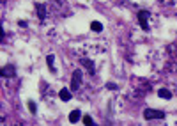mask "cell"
<instances>
[{"label": "cell", "mask_w": 177, "mask_h": 126, "mask_svg": "<svg viewBox=\"0 0 177 126\" xmlns=\"http://www.w3.org/2000/svg\"><path fill=\"white\" fill-rule=\"evenodd\" d=\"M143 117H145V119H163V117H165V114H163L161 110L147 109L145 112H143Z\"/></svg>", "instance_id": "6da1fadb"}, {"label": "cell", "mask_w": 177, "mask_h": 126, "mask_svg": "<svg viewBox=\"0 0 177 126\" xmlns=\"http://www.w3.org/2000/svg\"><path fill=\"white\" fill-rule=\"evenodd\" d=\"M80 84H82V71H75L71 78V91H78Z\"/></svg>", "instance_id": "7a4b0ae2"}, {"label": "cell", "mask_w": 177, "mask_h": 126, "mask_svg": "<svg viewBox=\"0 0 177 126\" xmlns=\"http://www.w3.org/2000/svg\"><path fill=\"white\" fill-rule=\"evenodd\" d=\"M147 20H149V13H147V11H140V13H138V21H140V25H142L143 30H149Z\"/></svg>", "instance_id": "3957f363"}, {"label": "cell", "mask_w": 177, "mask_h": 126, "mask_svg": "<svg viewBox=\"0 0 177 126\" xmlns=\"http://www.w3.org/2000/svg\"><path fill=\"white\" fill-rule=\"evenodd\" d=\"M80 64L87 67L90 75H92L94 71H96V66H94V62H92V60H90V59H87V57H82V59H80Z\"/></svg>", "instance_id": "277c9868"}, {"label": "cell", "mask_w": 177, "mask_h": 126, "mask_svg": "<svg viewBox=\"0 0 177 126\" xmlns=\"http://www.w3.org/2000/svg\"><path fill=\"white\" fill-rule=\"evenodd\" d=\"M35 9H37V16H39V20H44V18H46V7H44L42 4H35Z\"/></svg>", "instance_id": "5b68a950"}, {"label": "cell", "mask_w": 177, "mask_h": 126, "mask_svg": "<svg viewBox=\"0 0 177 126\" xmlns=\"http://www.w3.org/2000/svg\"><path fill=\"white\" fill-rule=\"evenodd\" d=\"M82 117V112L80 110H73L71 114H69V123H78Z\"/></svg>", "instance_id": "8992f818"}, {"label": "cell", "mask_w": 177, "mask_h": 126, "mask_svg": "<svg viewBox=\"0 0 177 126\" xmlns=\"http://www.w3.org/2000/svg\"><path fill=\"white\" fill-rule=\"evenodd\" d=\"M14 75V66H6L2 69V76H13Z\"/></svg>", "instance_id": "52a82bcc"}, {"label": "cell", "mask_w": 177, "mask_h": 126, "mask_svg": "<svg viewBox=\"0 0 177 126\" xmlns=\"http://www.w3.org/2000/svg\"><path fill=\"white\" fill-rule=\"evenodd\" d=\"M158 96H160V98H165V100H170V98H172V93H170L168 89H160V91H158Z\"/></svg>", "instance_id": "ba28073f"}, {"label": "cell", "mask_w": 177, "mask_h": 126, "mask_svg": "<svg viewBox=\"0 0 177 126\" xmlns=\"http://www.w3.org/2000/svg\"><path fill=\"white\" fill-rule=\"evenodd\" d=\"M59 96H60V100H64V101H69L71 100V93H69L68 89H62L59 93Z\"/></svg>", "instance_id": "9c48e42d"}, {"label": "cell", "mask_w": 177, "mask_h": 126, "mask_svg": "<svg viewBox=\"0 0 177 126\" xmlns=\"http://www.w3.org/2000/svg\"><path fill=\"white\" fill-rule=\"evenodd\" d=\"M46 62H48V66H50V71H53V73H57V69L53 67V62H55V57H53V55H48V57H46Z\"/></svg>", "instance_id": "30bf717a"}, {"label": "cell", "mask_w": 177, "mask_h": 126, "mask_svg": "<svg viewBox=\"0 0 177 126\" xmlns=\"http://www.w3.org/2000/svg\"><path fill=\"white\" fill-rule=\"evenodd\" d=\"M90 29H92L94 32H101V30H103V25L99 23V21H92V23H90Z\"/></svg>", "instance_id": "8fae6325"}, {"label": "cell", "mask_w": 177, "mask_h": 126, "mask_svg": "<svg viewBox=\"0 0 177 126\" xmlns=\"http://www.w3.org/2000/svg\"><path fill=\"white\" fill-rule=\"evenodd\" d=\"M83 124H87V126L92 124V117H90V116H85V117H83Z\"/></svg>", "instance_id": "7c38bea8"}, {"label": "cell", "mask_w": 177, "mask_h": 126, "mask_svg": "<svg viewBox=\"0 0 177 126\" xmlns=\"http://www.w3.org/2000/svg\"><path fill=\"white\" fill-rule=\"evenodd\" d=\"M28 109H30V112H35V110H37V107H35L34 101H30V103H28Z\"/></svg>", "instance_id": "4fadbf2b"}]
</instances>
